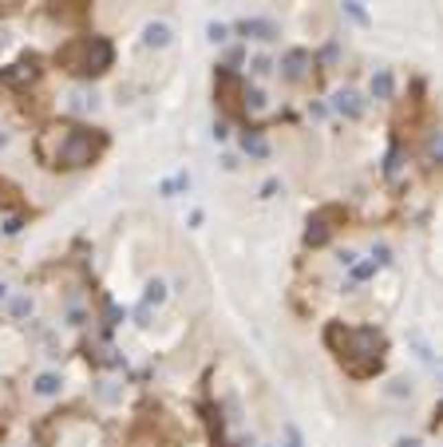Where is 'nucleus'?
<instances>
[{
	"label": "nucleus",
	"instance_id": "obj_1",
	"mask_svg": "<svg viewBox=\"0 0 443 447\" xmlns=\"http://www.w3.org/2000/svg\"><path fill=\"white\" fill-rule=\"evenodd\" d=\"M107 131L83 123H52L36 135V159L47 171H83L107 151Z\"/></svg>",
	"mask_w": 443,
	"mask_h": 447
},
{
	"label": "nucleus",
	"instance_id": "obj_2",
	"mask_svg": "<svg viewBox=\"0 0 443 447\" xmlns=\"http://www.w3.org/2000/svg\"><path fill=\"white\" fill-rule=\"evenodd\" d=\"M325 345L336 356V364L345 368L352 380H372L384 356H388V340L372 325H345V320H329L325 325Z\"/></svg>",
	"mask_w": 443,
	"mask_h": 447
},
{
	"label": "nucleus",
	"instance_id": "obj_3",
	"mask_svg": "<svg viewBox=\"0 0 443 447\" xmlns=\"http://www.w3.org/2000/svg\"><path fill=\"white\" fill-rule=\"evenodd\" d=\"M115 64V44L107 36H72L56 48V67H63L76 80H99Z\"/></svg>",
	"mask_w": 443,
	"mask_h": 447
},
{
	"label": "nucleus",
	"instance_id": "obj_4",
	"mask_svg": "<svg viewBox=\"0 0 443 447\" xmlns=\"http://www.w3.org/2000/svg\"><path fill=\"white\" fill-rule=\"evenodd\" d=\"M348 222V214L341 206H321L309 218V226H305V246L309 250H321V246H329V238L341 230V226Z\"/></svg>",
	"mask_w": 443,
	"mask_h": 447
},
{
	"label": "nucleus",
	"instance_id": "obj_5",
	"mask_svg": "<svg viewBox=\"0 0 443 447\" xmlns=\"http://www.w3.org/2000/svg\"><path fill=\"white\" fill-rule=\"evenodd\" d=\"M44 76V60L36 56V52H24V56H16L8 67H0V83L8 87V91H24L32 83Z\"/></svg>",
	"mask_w": 443,
	"mask_h": 447
},
{
	"label": "nucleus",
	"instance_id": "obj_6",
	"mask_svg": "<svg viewBox=\"0 0 443 447\" xmlns=\"http://www.w3.org/2000/svg\"><path fill=\"white\" fill-rule=\"evenodd\" d=\"M241 91H246V83L237 80L230 67H218V76H214V96H218L226 115H241Z\"/></svg>",
	"mask_w": 443,
	"mask_h": 447
},
{
	"label": "nucleus",
	"instance_id": "obj_7",
	"mask_svg": "<svg viewBox=\"0 0 443 447\" xmlns=\"http://www.w3.org/2000/svg\"><path fill=\"white\" fill-rule=\"evenodd\" d=\"M332 111L336 115H345V119H364V111H368V99L360 96V91H352V87H345V91H336L332 96Z\"/></svg>",
	"mask_w": 443,
	"mask_h": 447
},
{
	"label": "nucleus",
	"instance_id": "obj_8",
	"mask_svg": "<svg viewBox=\"0 0 443 447\" xmlns=\"http://www.w3.org/2000/svg\"><path fill=\"white\" fill-rule=\"evenodd\" d=\"M234 32L237 36H246V40H261V44H269V40H277V24L273 20H261V17H246V20H237L234 24Z\"/></svg>",
	"mask_w": 443,
	"mask_h": 447
},
{
	"label": "nucleus",
	"instance_id": "obj_9",
	"mask_svg": "<svg viewBox=\"0 0 443 447\" xmlns=\"http://www.w3.org/2000/svg\"><path fill=\"white\" fill-rule=\"evenodd\" d=\"M309 64H313V56H309L305 48H289L281 56V76L289 83H301L305 76H309Z\"/></svg>",
	"mask_w": 443,
	"mask_h": 447
},
{
	"label": "nucleus",
	"instance_id": "obj_10",
	"mask_svg": "<svg viewBox=\"0 0 443 447\" xmlns=\"http://www.w3.org/2000/svg\"><path fill=\"white\" fill-rule=\"evenodd\" d=\"M142 44H147V48H155V52L171 48V44H174V28L166 24V20H151V24L142 28Z\"/></svg>",
	"mask_w": 443,
	"mask_h": 447
},
{
	"label": "nucleus",
	"instance_id": "obj_11",
	"mask_svg": "<svg viewBox=\"0 0 443 447\" xmlns=\"http://www.w3.org/2000/svg\"><path fill=\"white\" fill-rule=\"evenodd\" d=\"M87 8H91V0H52V12L67 24H79V20L87 17Z\"/></svg>",
	"mask_w": 443,
	"mask_h": 447
},
{
	"label": "nucleus",
	"instance_id": "obj_12",
	"mask_svg": "<svg viewBox=\"0 0 443 447\" xmlns=\"http://www.w3.org/2000/svg\"><path fill=\"white\" fill-rule=\"evenodd\" d=\"M32 392L52 400V396H60V392H63V380L56 376V372H40V376H36V384H32Z\"/></svg>",
	"mask_w": 443,
	"mask_h": 447
},
{
	"label": "nucleus",
	"instance_id": "obj_13",
	"mask_svg": "<svg viewBox=\"0 0 443 447\" xmlns=\"http://www.w3.org/2000/svg\"><path fill=\"white\" fill-rule=\"evenodd\" d=\"M241 151H246L250 159H269L266 135H257V131H246V135H241Z\"/></svg>",
	"mask_w": 443,
	"mask_h": 447
},
{
	"label": "nucleus",
	"instance_id": "obj_14",
	"mask_svg": "<svg viewBox=\"0 0 443 447\" xmlns=\"http://www.w3.org/2000/svg\"><path fill=\"white\" fill-rule=\"evenodd\" d=\"M186 190H190V175H186V171H178L174 178L158 182V194H162V198H178V194H186Z\"/></svg>",
	"mask_w": 443,
	"mask_h": 447
},
{
	"label": "nucleus",
	"instance_id": "obj_15",
	"mask_svg": "<svg viewBox=\"0 0 443 447\" xmlns=\"http://www.w3.org/2000/svg\"><path fill=\"white\" fill-rule=\"evenodd\" d=\"M392 91H396L392 72H388V67H380L376 76H372V99H392Z\"/></svg>",
	"mask_w": 443,
	"mask_h": 447
},
{
	"label": "nucleus",
	"instance_id": "obj_16",
	"mask_svg": "<svg viewBox=\"0 0 443 447\" xmlns=\"http://www.w3.org/2000/svg\"><path fill=\"white\" fill-rule=\"evenodd\" d=\"M16 186L12 182H4V178H0V206L4 210H12V214H24V198H16Z\"/></svg>",
	"mask_w": 443,
	"mask_h": 447
},
{
	"label": "nucleus",
	"instance_id": "obj_17",
	"mask_svg": "<svg viewBox=\"0 0 443 447\" xmlns=\"http://www.w3.org/2000/svg\"><path fill=\"white\" fill-rule=\"evenodd\" d=\"M266 91H261V87H246V91H241V111H266Z\"/></svg>",
	"mask_w": 443,
	"mask_h": 447
},
{
	"label": "nucleus",
	"instance_id": "obj_18",
	"mask_svg": "<svg viewBox=\"0 0 443 447\" xmlns=\"http://www.w3.org/2000/svg\"><path fill=\"white\" fill-rule=\"evenodd\" d=\"M131 447H162V439H158V435H151V424L142 419L139 428L131 431Z\"/></svg>",
	"mask_w": 443,
	"mask_h": 447
},
{
	"label": "nucleus",
	"instance_id": "obj_19",
	"mask_svg": "<svg viewBox=\"0 0 443 447\" xmlns=\"http://www.w3.org/2000/svg\"><path fill=\"white\" fill-rule=\"evenodd\" d=\"M341 12H345V17L352 20V24H360V28H368V24H372V17L364 12V4H360V0H345V4H341Z\"/></svg>",
	"mask_w": 443,
	"mask_h": 447
},
{
	"label": "nucleus",
	"instance_id": "obj_20",
	"mask_svg": "<svg viewBox=\"0 0 443 447\" xmlns=\"http://www.w3.org/2000/svg\"><path fill=\"white\" fill-rule=\"evenodd\" d=\"M162 301H166V285H162L158 277H155V281H147V293H142V305H147V309L155 305V309H158V305H162Z\"/></svg>",
	"mask_w": 443,
	"mask_h": 447
},
{
	"label": "nucleus",
	"instance_id": "obj_21",
	"mask_svg": "<svg viewBox=\"0 0 443 447\" xmlns=\"http://www.w3.org/2000/svg\"><path fill=\"white\" fill-rule=\"evenodd\" d=\"M206 40H210V44H226V40H230V24L210 20V24H206Z\"/></svg>",
	"mask_w": 443,
	"mask_h": 447
},
{
	"label": "nucleus",
	"instance_id": "obj_22",
	"mask_svg": "<svg viewBox=\"0 0 443 447\" xmlns=\"http://www.w3.org/2000/svg\"><path fill=\"white\" fill-rule=\"evenodd\" d=\"M352 270V285H360V281H368L372 273H376V261H356V265H348Z\"/></svg>",
	"mask_w": 443,
	"mask_h": 447
},
{
	"label": "nucleus",
	"instance_id": "obj_23",
	"mask_svg": "<svg viewBox=\"0 0 443 447\" xmlns=\"http://www.w3.org/2000/svg\"><path fill=\"white\" fill-rule=\"evenodd\" d=\"M8 313H12L16 320L32 317V297H12V301H8Z\"/></svg>",
	"mask_w": 443,
	"mask_h": 447
},
{
	"label": "nucleus",
	"instance_id": "obj_24",
	"mask_svg": "<svg viewBox=\"0 0 443 447\" xmlns=\"http://www.w3.org/2000/svg\"><path fill=\"white\" fill-rule=\"evenodd\" d=\"M250 72L257 76V80H266L269 72H273V60H269L266 52H261V56H253V60H250Z\"/></svg>",
	"mask_w": 443,
	"mask_h": 447
},
{
	"label": "nucleus",
	"instance_id": "obj_25",
	"mask_svg": "<svg viewBox=\"0 0 443 447\" xmlns=\"http://www.w3.org/2000/svg\"><path fill=\"white\" fill-rule=\"evenodd\" d=\"M67 107H72V111H87V107H95V96H87V91H72V96H67Z\"/></svg>",
	"mask_w": 443,
	"mask_h": 447
},
{
	"label": "nucleus",
	"instance_id": "obj_26",
	"mask_svg": "<svg viewBox=\"0 0 443 447\" xmlns=\"http://www.w3.org/2000/svg\"><path fill=\"white\" fill-rule=\"evenodd\" d=\"M427 159H431V162L443 159V139H440V131H431V135H427Z\"/></svg>",
	"mask_w": 443,
	"mask_h": 447
},
{
	"label": "nucleus",
	"instance_id": "obj_27",
	"mask_svg": "<svg viewBox=\"0 0 443 447\" xmlns=\"http://www.w3.org/2000/svg\"><path fill=\"white\" fill-rule=\"evenodd\" d=\"M0 230H4L8 238H12V234H20V230H24V214H8V218H4V226H0Z\"/></svg>",
	"mask_w": 443,
	"mask_h": 447
},
{
	"label": "nucleus",
	"instance_id": "obj_28",
	"mask_svg": "<svg viewBox=\"0 0 443 447\" xmlns=\"http://www.w3.org/2000/svg\"><path fill=\"white\" fill-rule=\"evenodd\" d=\"M396 171H400V146H392V151H388V162H384V175L392 178Z\"/></svg>",
	"mask_w": 443,
	"mask_h": 447
},
{
	"label": "nucleus",
	"instance_id": "obj_29",
	"mask_svg": "<svg viewBox=\"0 0 443 447\" xmlns=\"http://www.w3.org/2000/svg\"><path fill=\"white\" fill-rule=\"evenodd\" d=\"M372 261H376V265H388V261H392V250H388V246H372Z\"/></svg>",
	"mask_w": 443,
	"mask_h": 447
},
{
	"label": "nucleus",
	"instance_id": "obj_30",
	"mask_svg": "<svg viewBox=\"0 0 443 447\" xmlns=\"http://www.w3.org/2000/svg\"><path fill=\"white\" fill-rule=\"evenodd\" d=\"M214 139H218V143H226V139H230V123H226V119H218V123H214Z\"/></svg>",
	"mask_w": 443,
	"mask_h": 447
},
{
	"label": "nucleus",
	"instance_id": "obj_31",
	"mask_svg": "<svg viewBox=\"0 0 443 447\" xmlns=\"http://www.w3.org/2000/svg\"><path fill=\"white\" fill-rule=\"evenodd\" d=\"M277 190H281V182H277V178H269L266 186H261V198H277Z\"/></svg>",
	"mask_w": 443,
	"mask_h": 447
},
{
	"label": "nucleus",
	"instance_id": "obj_32",
	"mask_svg": "<svg viewBox=\"0 0 443 447\" xmlns=\"http://www.w3.org/2000/svg\"><path fill=\"white\" fill-rule=\"evenodd\" d=\"M309 115H313V119H325V115H329V107H325V103H309Z\"/></svg>",
	"mask_w": 443,
	"mask_h": 447
},
{
	"label": "nucleus",
	"instance_id": "obj_33",
	"mask_svg": "<svg viewBox=\"0 0 443 447\" xmlns=\"http://www.w3.org/2000/svg\"><path fill=\"white\" fill-rule=\"evenodd\" d=\"M202 222H206V214H202V210H194V214H190V230H198Z\"/></svg>",
	"mask_w": 443,
	"mask_h": 447
},
{
	"label": "nucleus",
	"instance_id": "obj_34",
	"mask_svg": "<svg viewBox=\"0 0 443 447\" xmlns=\"http://www.w3.org/2000/svg\"><path fill=\"white\" fill-rule=\"evenodd\" d=\"M336 261H341V265H356V254H352V250H345V254L336 257Z\"/></svg>",
	"mask_w": 443,
	"mask_h": 447
},
{
	"label": "nucleus",
	"instance_id": "obj_35",
	"mask_svg": "<svg viewBox=\"0 0 443 447\" xmlns=\"http://www.w3.org/2000/svg\"><path fill=\"white\" fill-rule=\"evenodd\" d=\"M285 447H301V435H297V428H289V439H285Z\"/></svg>",
	"mask_w": 443,
	"mask_h": 447
},
{
	"label": "nucleus",
	"instance_id": "obj_36",
	"mask_svg": "<svg viewBox=\"0 0 443 447\" xmlns=\"http://www.w3.org/2000/svg\"><path fill=\"white\" fill-rule=\"evenodd\" d=\"M396 447H420V439L411 435V439H400V444H396Z\"/></svg>",
	"mask_w": 443,
	"mask_h": 447
},
{
	"label": "nucleus",
	"instance_id": "obj_37",
	"mask_svg": "<svg viewBox=\"0 0 443 447\" xmlns=\"http://www.w3.org/2000/svg\"><path fill=\"white\" fill-rule=\"evenodd\" d=\"M4 143H8V135H4V131H0V146H4Z\"/></svg>",
	"mask_w": 443,
	"mask_h": 447
},
{
	"label": "nucleus",
	"instance_id": "obj_38",
	"mask_svg": "<svg viewBox=\"0 0 443 447\" xmlns=\"http://www.w3.org/2000/svg\"><path fill=\"white\" fill-rule=\"evenodd\" d=\"M4 293H8V289H4V285H0V301H4Z\"/></svg>",
	"mask_w": 443,
	"mask_h": 447
},
{
	"label": "nucleus",
	"instance_id": "obj_39",
	"mask_svg": "<svg viewBox=\"0 0 443 447\" xmlns=\"http://www.w3.org/2000/svg\"><path fill=\"white\" fill-rule=\"evenodd\" d=\"M0 431H4V424H0Z\"/></svg>",
	"mask_w": 443,
	"mask_h": 447
}]
</instances>
